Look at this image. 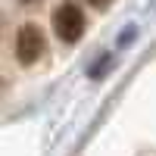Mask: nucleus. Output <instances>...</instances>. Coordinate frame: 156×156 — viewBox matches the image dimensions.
Listing matches in <instances>:
<instances>
[{
    "label": "nucleus",
    "instance_id": "obj_1",
    "mask_svg": "<svg viewBox=\"0 0 156 156\" xmlns=\"http://www.w3.org/2000/svg\"><path fill=\"white\" fill-rule=\"evenodd\" d=\"M44 47H47V41H44V31L37 28V25L28 22V25L19 28V34H16V59L22 62V66L37 62L41 53H44Z\"/></svg>",
    "mask_w": 156,
    "mask_h": 156
},
{
    "label": "nucleus",
    "instance_id": "obj_2",
    "mask_svg": "<svg viewBox=\"0 0 156 156\" xmlns=\"http://www.w3.org/2000/svg\"><path fill=\"white\" fill-rule=\"evenodd\" d=\"M53 31H56L66 44H75L78 37L84 34V12L78 9L75 3H62V6L53 12Z\"/></svg>",
    "mask_w": 156,
    "mask_h": 156
},
{
    "label": "nucleus",
    "instance_id": "obj_3",
    "mask_svg": "<svg viewBox=\"0 0 156 156\" xmlns=\"http://www.w3.org/2000/svg\"><path fill=\"white\" fill-rule=\"evenodd\" d=\"M90 6H109V0H87Z\"/></svg>",
    "mask_w": 156,
    "mask_h": 156
}]
</instances>
